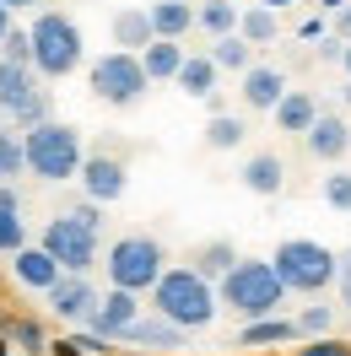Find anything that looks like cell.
<instances>
[{
  "instance_id": "1",
  "label": "cell",
  "mask_w": 351,
  "mask_h": 356,
  "mask_svg": "<svg viewBox=\"0 0 351 356\" xmlns=\"http://www.w3.org/2000/svg\"><path fill=\"white\" fill-rule=\"evenodd\" d=\"M152 313L173 318L178 330H205L217 318V291L200 270L178 265V270H162V281L152 286Z\"/></svg>"
},
{
  "instance_id": "2",
  "label": "cell",
  "mask_w": 351,
  "mask_h": 356,
  "mask_svg": "<svg viewBox=\"0 0 351 356\" xmlns=\"http://www.w3.org/2000/svg\"><path fill=\"white\" fill-rule=\"evenodd\" d=\"M221 302L233 313H243L249 324L254 318H276V308L286 302V281L276 275L270 259H238L233 275L221 281Z\"/></svg>"
},
{
  "instance_id": "3",
  "label": "cell",
  "mask_w": 351,
  "mask_h": 356,
  "mask_svg": "<svg viewBox=\"0 0 351 356\" xmlns=\"http://www.w3.org/2000/svg\"><path fill=\"white\" fill-rule=\"evenodd\" d=\"M27 135V173H38L44 184H65V178H81V130L76 124H54V119H44V124H33Z\"/></svg>"
},
{
  "instance_id": "4",
  "label": "cell",
  "mask_w": 351,
  "mask_h": 356,
  "mask_svg": "<svg viewBox=\"0 0 351 356\" xmlns=\"http://www.w3.org/2000/svg\"><path fill=\"white\" fill-rule=\"evenodd\" d=\"M33 33V70L49 76V81H60L70 70L81 65V27L70 22L65 11H38V22L27 27Z\"/></svg>"
},
{
  "instance_id": "5",
  "label": "cell",
  "mask_w": 351,
  "mask_h": 356,
  "mask_svg": "<svg viewBox=\"0 0 351 356\" xmlns=\"http://www.w3.org/2000/svg\"><path fill=\"white\" fill-rule=\"evenodd\" d=\"M276 275L286 281V291H325L329 281H341V259L329 254L325 243H313V238H286L281 248H276Z\"/></svg>"
},
{
  "instance_id": "6",
  "label": "cell",
  "mask_w": 351,
  "mask_h": 356,
  "mask_svg": "<svg viewBox=\"0 0 351 356\" xmlns=\"http://www.w3.org/2000/svg\"><path fill=\"white\" fill-rule=\"evenodd\" d=\"M87 81H92V97L109 103V108H135V103L146 97V87H152L141 54H130V49H114V54H103V60H92Z\"/></svg>"
},
{
  "instance_id": "7",
  "label": "cell",
  "mask_w": 351,
  "mask_h": 356,
  "mask_svg": "<svg viewBox=\"0 0 351 356\" xmlns=\"http://www.w3.org/2000/svg\"><path fill=\"white\" fill-rule=\"evenodd\" d=\"M162 270H168V259H162V243L157 238H146V232H130V238H119V243L109 248V281L119 291H152L157 281H162Z\"/></svg>"
},
{
  "instance_id": "8",
  "label": "cell",
  "mask_w": 351,
  "mask_h": 356,
  "mask_svg": "<svg viewBox=\"0 0 351 356\" xmlns=\"http://www.w3.org/2000/svg\"><path fill=\"white\" fill-rule=\"evenodd\" d=\"M0 113H11L22 130H33V124H44V119H49V92L33 81V70H27V65L0 60Z\"/></svg>"
},
{
  "instance_id": "9",
  "label": "cell",
  "mask_w": 351,
  "mask_h": 356,
  "mask_svg": "<svg viewBox=\"0 0 351 356\" xmlns=\"http://www.w3.org/2000/svg\"><path fill=\"white\" fill-rule=\"evenodd\" d=\"M44 248L70 270V275H87L92 259H98V232L81 227L76 216H54V222L44 227Z\"/></svg>"
},
{
  "instance_id": "10",
  "label": "cell",
  "mask_w": 351,
  "mask_h": 356,
  "mask_svg": "<svg viewBox=\"0 0 351 356\" xmlns=\"http://www.w3.org/2000/svg\"><path fill=\"white\" fill-rule=\"evenodd\" d=\"M135 318H141V302H135V291H119L114 286L109 297H98V308H92V334L98 340H125Z\"/></svg>"
},
{
  "instance_id": "11",
  "label": "cell",
  "mask_w": 351,
  "mask_h": 356,
  "mask_svg": "<svg viewBox=\"0 0 351 356\" xmlns=\"http://www.w3.org/2000/svg\"><path fill=\"white\" fill-rule=\"evenodd\" d=\"M125 162L119 156H87L81 162V189H87V200H98V205H114L119 195H125Z\"/></svg>"
},
{
  "instance_id": "12",
  "label": "cell",
  "mask_w": 351,
  "mask_h": 356,
  "mask_svg": "<svg viewBox=\"0 0 351 356\" xmlns=\"http://www.w3.org/2000/svg\"><path fill=\"white\" fill-rule=\"evenodd\" d=\"M303 146H308L313 162H341V156L351 152V124L341 119V113H319L313 130L303 135Z\"/></svg>"
},
{
  "instance_id": "13",
  "label": "cell",
  "mask_w": 351,
  "mask_h": 356,
  "mask_svg": "<svg viewBox=\"0 0 351 356\" xmlns=\"http://www.w3.org/2000/svg\"><path fill=\"white\" fill-rule=\"evenodd\" d=\"M281 97H286V76L276 65H249V70H243V108L276 113Z\"/></svg>"
},
{
  "instance_id": "14",
  "label": "cell",
  "mask_w": 351,
  "mask_h": 356,
  "mask_svg": "<svg viewBox=\"0 0 351 356\" xmlns=\"http://www.w3.org/2000/svg\"><path fill=\"white\" fill-rule=\"evenodd\" d=\"M49 308L60 313V318H92V308H98V291L87 286V275H60L54 286H49Z\"/></svg>"
},
{
  "instance_id": "15",
  "label": "cell",
  "mask_w": 351,
  "mask_h": 356,
  "mask_svg": "<svg viewBox=\"0 0 351 356\" xmlns=\"http://www.w3.org/2000/svg\"><path fill=\"white\" fill-rule=\"evenodd\" d=\"M109 33H114V49H130V54H141V49L157 38L152 11H146V6H125V11H114Z\"/></svg>"
},
{
  "instance_id": "16",
  "label": "cell",
  "mask_w": 351,
  "mask_h": 356,
  "mask_svg": "<svg viewBox=\"0 0 351 356\" xmlns=\"http://www.w3.org/2000/svg\"><path fill=\"white\" fill-rule=\"evenodd\" d=\"M11 270H17V281L33 286V291H49L60 275H65V265H60L44 243H38V248H17V265H11Z\"/></svg>"
},
{
  "instance_id": "17",
  "label": "cell",
  "mask_w": 351,
  "mask_h": 356,
  "mask_svg": "<svg viewBox=\"0 0 351 356\" xmlns=\"http://www.w3.org/2000/svg\"><path fill=\"white\" fill-rule=\"evenodd\" d=\"M243 189L249 195H281V184H286V162L276 152H254L249 162H243Z\"/></svg>"
},
{
  "instance_id": "18",
  "label": "cell",
  "mask_w": 351,
  "mask_h": 356,
  "mask_svg": "<svg viewBox=\"0 0 351 356\" xmlns=\"http://www.w3.org/2000/svg\"><path fill=\"white\" fill-rule=\"evenodd\" d=\"M319 113H325V108H319L313 92H286L281 103H276V130H281V135H308Z\"/></svg>"
},
{
  "instance_id": "19",
  "label": "cell",
  "mask_w": 351,
  "mask_h": 356,
  "mask_svg": "<svg viewBox=\"0 0 351 356\" xmlns=\"http://www.w3.org/2000/svg\"><path fill=\"white\" fill-rule=\"evenodd\" d=\"M184 60H189V49L178 44V38H152V44L141 49V65H146L152 81H178Z\"/></svg>"
},
{
  "instance_id": "20",
  "label": "cell",
  "mask_w": 351,
  "mask_h": 356,
  "mask_svg": "<svg viewBox=\"0 0 351 356\" xmlns=\"http://www.w3.org/2000/svg\"><path fill=\"white\" fill-rule=\"evenodd\" d=\"M146 11H152L157 38H184L189 27H200V6H189V0H152Z\"/></svg>"
},
{
  "instance_id": "21",
  "label": "cell",
  "mask_w": 351,
  "mask_h": 356,
  "mask_svg": "<svg viewBox=\"0 0 351 356\" xmlns=\"http://www.w3.org/2000/svg\"><path fill=\"white\" fill-rule=\"evenodd\" d=\"M184 334L173 318H162V313H152V318H135L130 330H125V340H135V346H157V351H173V346H184Z\"/></svg>"
},
{
  "instance_id": "22",
  "label": "cell",
  "mask_w": 351,
  "mask_h": 356,
  "mask_svg": "<svg viewBox=\"0 0 351 356\" xmlns=\"http://www.w3.org/2000/svg\"><path fill=\"white\" fill-rule=\"evenodd\" d=\"M217 76H221V65L211 54H189L184 70H178V92L184 97H217Z\"/></svg>"
},
{
  "instance_id": "23",
  "label": "cell",
  "mask_w": 351,
  "mask_h": 356,
  "mask_svg": "<svg viewBox=\"0 0 351 356\" xmlns=\"http://www.w3.org/2000/svg\"><path fill=\"white\" fill-rule=\"evenodd\" d=\"M238 22H243V6H238V0H200V27H205L211 38L238 33Z\"/></svg>"
},
{
  "instance_id": "24",
  "label": "cell",
  "mask_w": 351,
  "mask_h": 356,
  "mask_svg": "<svg viewBox=\"0 0 351 356\" xmlns=\"http://www.w3.org/2000/svg\"><path fill=\"white\" fill-rule=\"evenodd\" d=\"M243 135H249V124H243L238 113H211V124H205V146H211V152H238Z\"/></svg>"
},
{
  "instance_id": "25",
  "label": "cell",
  "mask_w": 351,
  "mask_h": 356,
  "mask_svg": "<svg viewBox=\"0 0 351 356\" xmlns=\"http://www.w3.org/2000/svg\"><path fill=\"white\" fill-rule=\"evenodd\" d=\"M211 60H217L221 70H249L254 65V44H249V38H243V33H227V38H217V44H211Z\"/></svg>"
},
{
  "instance_id": "26",
  "label": "cell",
  "mask_w": 351,
  "mask_h": 356,
  "mask_svg": "<svg viewBox=\"0 0 351 356\" xmlns=\"http://www.w3.org/2000/svg\"><path fill=\"white\" fill-rule=\"evenodd\" d=\"M238 33L243 38H249V44L260 49V44H270V38H276V33H281V22H276V11H270V6H243V22H238Z\"/></svg>"
},
{
  "instance_id": "27",
  "label": "cell",
  "mask_w": 351,
  "mask_h": 356,
  "mask_svg": "<svg viewBox=\"0 0 351 356\" xmlns=\"http://www.w3.org/2000/svg\"><path fill=\"white\" fill-rule=\"evenodd\" d=\"M297 334V324L292 318H254V324H243V346H281V340H292Z\"/></svg>"
},
{
  "instance_id": "28",
  "label": "cell",
  "mask_w": 351,
  "mask_h": 356,
  "mask_svg": "<svg viewBox=\"0 0 351 356\" xmlns=\"http://www.w3.org/2000/svg\"><path fill=\"white\" fill-rule=\"evenodd\" d=\"M233 265H238L233 243H205V248H200V259H195V270L205 275V281H227V275H233Z\"/></svg>"
},
{
  "instance_id": "29",
  "label": "cell",
  "mask_w": 351,
  "mask_h": 356,
  "mask_svg": "<svg viewBox=\"0 0 351 356\" xmlns=\"http://www.w3.org/2000/svg\"><path fill=\"white\" fill-rule=\"evenodd\" d=\"M0 173H6V178L27 173V135H17V130H0Z\"/></svg>"
},
{
  "instance_id": "30",
  "label": "cell",
  "mask_w": 351,
  "mask_h": 356,
  "mask_svg": "<svg viewBox=\"0 0 351 356\" xmlns=\"http://www.w3.org/2000/svg\"><path fill=\"white\" fill-rule=\"evenodd\" d=\"M0 60H11V65H27V70H33V33L11 27V33H6V44H0Z\"/></svg>"
},
{
  "instance_id": "31",
  "label": "cell",
  "mask_w": 351,
  "mask_h": 356,
  "mask_svg": "<svg viewBox=\"0 0 351 356\" xmlns=\"http://www.w3.org/2000/svg\"><path fill=\"white\" fill-rule=\"evenodd\" d=\"M17 248H27L22 211H0V254H17Z\"/></svg>"
},
{
  "instance_id": "32",
  "label": "cell",
  "mask_w": 351,
  "mask_h": 356,
  "mask_svg": "<svg viewBox=\"0 0 351 356\" xmlns=\"http://www.w3.org/2000/svg\"><path fill=\"white\" fill-rule=\"evenodd\" d=\"M329 324H335V308H325V302H313V308L297 313V334H313V340H325Z\"/></svg>"
},
{
  "instance_id": "33",
  "label": "cell",
  "mask_w": 351,
  "mask_h": 356,
  "mask_svg": "<svg viewBox=\"0 0 351 356\" xmlns=\"http://www.w3.org/2000/svg\"><path fill=\"white\" fill-rule=\"evenodd\" d=\"M325 200H329V211H351V173L346 168H335L325 178Z\"/></svg>"
},
{
  "instance_id": "34",
  "label": "cell",
  "mask_w": 351,
  "mask_h": 356,
  "mask_svg": "<svg viewBox=\"0 0 351 356\" xmlns=\"http://www.w3.org/2000/svg\"><path fill=\"white\" fill-rule=\"evenodd\" d=\"M17 346H22V351H44V334H38V324H33V318H22V324H17Z\"/></svg>"
},
{
  "instance_id": "35",
  "label": "cell",
  "mask_w": 351,
  "mask_h": 356,
  "mask_svg": "<svg viewBox=\"0 0 351 356\" xmlns=\"http://www.w3.org/2000/svg\"><path fill=\"white\" fill-rule=\"evenodd\" d=\"M297 356H351V351L341 346V340H313V346H308V351H297Z\"/></svg>"
},
{
  "instance_id": "36",
  "label": "cell",
  "mask_w": 351,
  "mask_h": 356,
  "mask_svg": "<svg viewBox=\"0 0 351 356\" xmlns=\"http://www.w3.org/2000/svg\"><path fill=\"white\" fill-rule=\"evenodd\" d=\"M70 216H76V222H81V227H92V232H98V222H103V216H98V200H87V205H76V211H70Z\"/></svg>"
},
{
  "instance_id": "37",
  "label": "cell",
  "mask_w": 351,
  "mask_h": 356,
  "mask_svg": "<svg viewBox=\"0 0 351 356\" xmlns=\"http://www.w3.org/2000/svg\"><path fill=\"white\" fill-rule=\"evenodd\" d=\"M335 38H341V44H351V6H341V11H335Z\"/></svg>"
},
{
  "instance_id": "38",
  "label": "cell",
  "mask_w": 351,
  "mask_h": 356,
  "mask_svg": "<svg viewBox=\"0 0 351 356\" xmlns=\"http://www.w3.org/2000/svg\"><path fill=\"white\" fill-rule=\"evenodd\" d=\"M0 211H22V205H17V189H11V184H0Z\"/></svg>"
},
{
  "instance_id": "39",
  "label": "cell",
  "mask_w": 351,
  "mask_h": 356,
  "mask_svg": "<svg viewBox=\"0 0 351 356\" xmlns=\"http://www.w3.org/2000/svg\"><path fill=\"white\" fill-rule=\"evenodd\" d=\"M341 297H346V302H351V254H346V259H341Z\"/></svg>"
},
{
  "instance_id": "40",
  "label": "cell",
  "mask_w": 351,
  "mask_h": 356,
  "mask_svg": "<svg viewBox=\"0 0 351 356\" xmlns=\"http://www.w3.org/2000/svg\"><path fill=\"white\" fill-rule=\"evenodd\" d=\"M6 33H11V6L0 0V44H6Z\"/></svg>"
},
{
  "instance_id": "41",
  "label": "cell",
  "mask_w": 351,
  "mask_h": 356,
  "mask_svg": "<svg viewBox=\"0 0 351 356\" xmlns=\"http://www.w3.org/2000/svg\"><path fill=\"white\" fill-rule=\"evenodd\" d=\"M54 356H81V346H70V340H60V346H49Z\"/></svg>"
},
{
  "instance_id": "42",
  "label": "cell",
  "mask_w": 351,
  "mask_h": 356,
  "mask_svg": "<svg viewBox=\"0 0 351 356\" xmlns=\"http://www.w3.org/2000/svg\"><path fill=\"white\" fill-rule=\"evenodd\" d=\"M6 6H11V11H22V6H44V0H6Z\"/></svg>"
},
{
  "instance_id": "43",
  "label": "cell",
  "mask_w": 351,
  "mask_h": 356,
  "mask_svg": "<svg viewBox=\"0 0 351 356\" xmlns=\"http://www.w3.org/2000/svg\"><path fill=\"white\" fill-rule=\"evenodd\" d=\"M341 65H346V76H351V44H346V49H341Z\"/></svg>"
},
{
  "instance_id": "44",
  "label": "cell",
  "mask_w": 351,
  "mask_h": 356,
  "mask_svg": "<svg viewBox=\"0 0 351 356\" xmlns=\"http://www.w3.org/2000/svg\"><path fill=\"white\" fill-rule=\"evenodd\" d=\"M341 103H346V108H351V76H346V87H341Z\"/></svg>"
},
{
  "instance_id": "45",
  "label": "cell",
  "mask_w": 351,
  "mask_h": 356,
  "mask_svg": "<svg viewBox=\"0 0 351 356\" xmlns=\"http://www.w3.org/2000/svg\"><path fill=\"white\" fill-rule=\"evenodd\" d=\"M265 6H270V11H276V6H292V0H265Z\"/></svg>"
},
{
  "instance_id": "46",
  "label": "cell",
  "mask_w": 351,
  "mask_h": 356,
  "mask_svg": "<svg viewBox=\"0 0 351 356\" xmlns=\"http://www.w3.org/2000/svg\"><path fill=\"white\" fill-rule=\"evenodd\" d=\"M325 6H329V11H341V0H325Z\"/></svg>"
},
{
  "instance_id": "47",
  "label": "cell",
  "mask_w": 351,
  "mask_h": 356,
  "mask_svg": "<svg viewBox=\"0 0 351 356\" xmlns=\"http://www.w3.org/2000/svg\"><path fill=\"white\" fill-rule=\"evenodd\" d=\"M0 356H6V340H0Z\"/></svg>"
},
{
  "instance_id": "48",
  "label": "cell",
  "mask_w": 351,
  "mask_h": 356,
  "mask_svg": "<svg viewBox=\"0 0 351 356\" xmlns=\"http://www.w3.org/2000/svg\"><path fill=\"white\" fill-rule=\"evenodd\" d=\"M0 184H6V173H0Z\"/></svg>"
}]
</instances>
